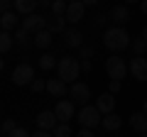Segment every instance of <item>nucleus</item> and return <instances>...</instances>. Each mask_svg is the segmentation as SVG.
<instances>
[{
    "mask_svg": "<svg viewBox=\"0 0 147 137\" xmlns=\"http://www.w3.org/2000/svg\"><path fill=\"white\" fill-rule=\"evenodd\" d=\"M47 91L54 95V98H64V95H69V86L64 83L61 79H47Z\"/></svg>",
    "mask_w": 147,
    "mask_h": 137,
    "instance_id": "obj_14",
    "label": "nucleus"
},
{
    "mask_svg": "<svg viewBox=\"0 0 147 137\" xmlns=\"http://www.w3.org/2000/svg\"><path fill=\"white\" fill-rule=\"evenodd\" d=\"M105 22H108V15H100V12H98V15L93 17V25H96V27H103Z\"/></svg>",
    "mask_w": 147,
    "mask_h": 137,
    "instance_id": "obj_32",
    "label": "nucleus"
},
{
    "mask_svg": "<svg viewBox=\"0 0 147 137\" xmlns=\"http://www.w3.org/2000/svg\"><path fill=\"white\" fill-rule=\"evenodd\" d=\"M140 37H142V39H147V27L142 30V34H140Z\"/></svg>",
    "mask_w": 147,
    "mask_h": 137,
    "instance_id": "obj_41",
    "label": "nucleus"
},
{
    "mask_svg": "<svg viewBox=\"0 0 147 137\" xmlns=\"http://www.w3.org/2000/svg\"><path fill=\"white\" fill-rule=\"evenodd\" d=\"M54 66H59V61L54 59V54H42V56H39V68H42V71H52Z\"/></svg>",
    "mask_w": 147,
    "mask_h": 137,
    "instance_id": "obj_23",
    "label": "nucleus"
},
{
    "mask_svg": "<svg viewBox=\"0 0 147 137\" xmlns=\"http://www.w3.org/2000/svg\"><path fill=\"white\" fill-rule=\"evenodd\" d=\"M103 113L98 110L96 105H84L79 113H76V120H79L81 127H88V130H93V127H98L100 122H103Z\"/></svg>",
    "mask_w": 147,
    "mask_h": 137,
    "instance_id": "obj_4",
    "label": "nucleus"
},
{
    "mask_svg": "<svg viewBox=\"0 0 147 137\" xmlns=\"http://www.w3.org/2000/svg\"><path fill=\"white\" fill-rule=\"evenodd\" d=\"M66 3H74V0H66Z\"/></svg>",
    "mask_w": 147,
    "mask_h": 137,
    "instance_id": "obj_45",
    "label": "nucleus"
},
{
    "mask_svg": "<svg viewBox=\"0 0 147 137\" xmlns=\"http://www.w3.org/2000/svg\"><path fill=\"white\" fill-rule=\"evenodd\" d=\"M84 74L81 71V61L74 56H64L59 59V66H57V79H61L64 83H76V79Z\"/></svg>",
    "mask_w": 147,
    "mask_h": 137,
    "instance_id": "obj_2",
    "label": "nucleus"
},
{
    "mask_svg": "<svg viewBox=\"0 0 147 137\" xmlns=\"http://www.w3.org/2000/svg\"><path fill=\"white\" fill-rule=\"evenodd\" d=\"M17 22H22V20H17L15 12H5V15L0 17V27H3V32H12L17 27Z\"/></svg>",
    "mask_w": 147,
    "mask_h": 137,
    "instance_id": "obj_21",
    "label": "nucleus"
},
{
    "mask_svg": "<svg viewBox=\"0 0 147 137\" xmlns=\"http://www.w3.org/2000/svg\"><path fill=\"white\" fill-rule=\"evenodd\" d=\"M120 88H123V86H120V81H110V86H108V91H110L113 95H115V93H120Z\"/></svg>",
    "mask_w": 147,
    "mask_h": 137,
    "instance_id": "obj_34",
    "label": "nucleus"
},
{
    "mask_svg": "<svg viewBox=\"0 0 147 137\" xmlns=\"http://www.w3.org/2000/svg\"><path fill=\"white\" fill-rule=\"evenodd\" d=\"M39 5V0H15V12H20V15H32L34 12V7Z\"/></svg>",
    "mask_w": 147,
    "mask_h": 137,
    "instance_id": "obj_20",
    "label": "nucleus"
},
{
    "mask_svg": "<svg viewBox=\"0 0 147 137\" xmlns=\"http://www.w3.org/2000/svg\"><path fill=\"white\" fill-rule=\"evenodd\" d=\"M142 113H145V115H147V100H145V103H142Z\"/></svg>",
    "mask_w": 147,
    "mask_h": 137,
    "instance_id": "obj_42",
    "label": "nucleus"
},
{
    "mask_svg": "<svg viewBox=\"0 0 147 137\" xmlns=\"http://www.w3.org/2000/svg\"><path fill=\"white\" fill-rule=\"evenodd\" d=\"M74 105H76V103H74V100H66V98H61L57 103V105H54V113H57V118L61 122H69L74 118Z\"/></svg>",
    "mask_w": 147,
    "mask_h": 137,
    "instance_id": "obj_10",
    "label": "nucleus"
},
{
    "mask_svg": "<svg viewBox=\"0 0 147 137\" xmlns=\"http://www.w3.org/2000/svg\"><path fill=\"white\" fill-rule=\"evenodd\" d=\"M30 88H32V93H42V91H47V81L44 79H34L30 83Z\"/></svg>",
    "mask_w": 147,
    "mask_h": 137,
    "instance_id": "obj_29",
    "label": "nucleus"
},
{
    "mask_svg": "<svg viewBox=\"0 0 147 137\" xmlns=\"http://www.w3.org/2000/svg\"><path fill=\"white\" fill-rule=\"evenodd\" d=\"M12 7H15V0H0V10H3V15H5V12H12Z\"/></svg>",
    "mask_w": 147,
    "mask_h": 137,
    "instance_id": "obj_31",
    "label": "nucleus"
},
{
    "mask_svg": "<svg viewBox=\"0 0 147 137\" xmlns=\"http://www.w3.org/2000/svg\"><path fill=\"white\" fill-rule=\"evenodd\" d=\"M30 32H27V30H22V27H17V30H15V42L17 44H20V47H30Z\"/></svg>",
    "mask_w": 147,
    "mask_h": 137,
    "instance_id": "obj_24",
    "label": "nucleus"
},
{
    "mask_svg": "<svg viewBox=\"0 0 147 137\" xmlns=\"http://www.w3.org/2000/svg\"><path fill=\"white\" fill-rule=\"evenodd\" d=\"M84 12H86L84 0H74V3H69V10H66V22H71V25L81 22V20H84Z\"/></svg>",
    "mask_w": 147,
    "mask_h": 137,
    "instance_id": "obj_11",
    "label": "nucleus"
},
{
    "mask_svg": "<svg viewBox=\"0 0 147 137\" xmlns=\"http://www.w3.org/2000/svg\"><path fill=\"white\" fill-rule=\"evenodd\" d=\"M17 130V125H15V118H5V120H3V135H10V132H15Z\"/></svg>",
    "mask_w": 147,
    "mask_h": 137,
    "instance_id": "obj_28",
    "label": "nucleus"
},
{
    "mask_svg": "<svg viewBox=\"0 0 147 137\" xmlns=\"http://www.w3.org/2000/svg\"><path fill=\"white\" fill-rule=\"evenodd\" d=\"M47 30L52 32V34L66 32V17H64V15H52V17H47Z\"/></svg>",
    "mask_w": 147,
    "mask_h": 137,
    "instance_id": "obj_17",
    "label": "nucleus"
},
{
    "mask_svg": "<svg viewBox=\"0 0 147 137\" xmlns=\"http://www.w3.org/2000/svg\"><path fill=\"white\" fill-rule=\"evenodd\" d=\"M100 125H103L108 132H115V130H120L123 118L118 115V113H108V115H103V122H100Z\"/></svg>",
    "mask_w": 147,
    "mask_h": 137,
    "instance_id": "obj_19",
    "label": "nucleus"
},
{
    "mask_svg": "<svg viewBox=\"0 0 147 137\" xmlns=\"http://www.w3.org/2000/svg\"><path fill=\"white\" fill-rule=\"evenodd\" d=\"M64 42H66V47H74V49H81L84 47V34H81L79 30H66L64 32Z\"/></svg>",
    "mask_w": 147,
    "mask_h": 137,
    "instance_id": "obj_16",
    "label": "nucleus"
},
{
    "mask_svg": "<svg viewBox=\"0 0 147 137\" xmlns=\"http://www.w3.org/2000/svg\"><path fill=\"white\" fill-rule=\"evenodd\" d=\"M52 39H54V34L49 30H39L34 37H32V44H34L37 49H49L52 47Z\"/></svg>",
    "mask_w": 147,
    "mask_h": 137,
    "instance_id": "obj_15",
    "label": "nucleus"
},
{
    "mask_svg": "<svg viewBox=\"0 0 147 137\" xmlns=\"http://www.w3.org/2000/svg\"><path fill=\"white\" fill-rule=\"evenodd\" d=\"M57 113L54 110H42L39 115H37V127L39 130H52L54 132V127H57Z\"/></svg>",
    "mask_w": 147,
    "mask_h": 137,
    "instance_id": "obj_13",
    "label": "nucleus"
},
{
    "mask_svg": "<svg viewBox=\"0 0 147 137\" xmlns=\"http://www.w3.org/2000/svg\"><path fill=\"white\" fill-rule=\"evenodd\" d=\"M125 3H142V0H125Z\"/></svg>",
    "mask_w": 147,
    "mask_h": 137,
    "instance_id": "obj_43",
    "label": "nucleus"
},
{
    "mask_svg": "<svg viewBox=\"0 0 147 137\" xmlns=\"http://www.w3.org/2000/svg\"><path fill=\"white\" fill-rule=\"evenodd\" d=\"M10 81L15 86H30L32 81H34V68H32L30 64H17V66L12 68V74H10Z\"/></svg>",
    "mask_w": 147,
    "mask_h": 137,
    "instance_id": "obj_5",
    "label": "nucleus"
},
{
    "mask_svg": "<svg viewBox=\"0 0 147 137\" xmlns=\"http://www.w3.org/2000/svg\"><path fill=\"white\" fill-rule=\"evenodd\" d=\"M108 20L113 22V27H123V25L130 22V10L125 5H113L108 12Z\"/></svg>",
    "mask_w": 147,
    "mask_h": 137,
    "instance_id": "obj_8",
    "label": "nucleus"
},
{
    "mask_svg": "<svg viewBox=\"0 0 147 137\" xmlns=\"http://www.w3.org/2000/svg\"><path fill=\"white\" fill-rule=\"evenodd\" d=\"M132 52H135V56H145V52H147V39L135 37V39H132Z\"/></svg>",
    "mask_w": 147,
    "mask_h": 137,
    "instance_id": "obj_25",
    "label": "nucleus"
},
{
    "mask_svg": "<svg viewBox=\"0 0 147 137\" xmlns=\"http://www.w3.org/2000/svg\"><path fill=\"white\" fill-rule=\"evenodd\" d=\"M96 108H98L103 115H108V113H115V95L110 93H100L98 98H96Z\"/></svg>",
    "mask_w": 147,
    "mask_h": 137,
    "instance_id": "obj_12",
    "label": "nucleus"
},
{
    "mask_svg": "<svg viewBox=\"0 0 147 137\" xmlns=\"http://www.w3.org/2000/svg\"><path fill=\"white\" fill-rule=\"evenodd\" d=\"M20 27L22 30H27L30 34H37L39 30H47V17H42V15H27V17H22V22H20Z\"/></svg>",
    "mask_w": 147,
    "mask_h": 137,
    "instance_id": "obj_7",
    "label": "nucleus"
},
{
    "mask_svg": "<svg viewBox=\"0 0 147 137\" xmlns=\"http://www.w3.org/2000/svg\"><path fill=\"white\" fill-rule=\"evenodd\" d=\"M103 44L105 49H110V52H123V49L130 47V34L125 32V27H108V30L103 32Z\"/></svg>",
    "mask_w": 147,
    "mask_h": 137,
    "instance_id": "obj_1",
    "label": "nucleus"
},
{
    "mask_svg": "<svg viewBox=\"0 0 147 137\" xmlns=\"http://www.w3.org/2000/svg\"><path fill=\"white\" fill-rule=\"evenodd\" d=\"M127 68H130V74H132V79H135V81H147V59L145 56L130 59Z\"/></svg>",
    "mask_w": 147,
    "mask_h": 137,
    "instance_id": "obj_9",
    "label": "nucleus"
},
{
    "mask_svg": "<svg viewBox=\"0 0 147 137\" xmlns=\"http://www.w3.org/2000/svg\"><path fill=\"white\" fill-rule=\"evenodd\" d=\"M74 137H93V130H88V127H81V130L76 132Z\"/></svg>",
    "mask_w": 147,
    "mask_h": 137,
    "instance_id": "obj_35",
    "label": "nucleus"
},
{
    "mask_svg": "<svg viewBox=\"0 0 147 137\" xmlns=\"http://www.w3.org/2000/svg\"><path fill=\"white\" fill-rule=\"evenodd\" d=\"M52 3L54 0H39V7H49V10H52Z\"/></svg>",
    "mask_w": 147,
    "mask_h": 137,
    "instance_id": "obj_38",
    "label": "nucleus"
},
{
    "mask_svg": "<svg viewBox=\"0 0 147 137\" xmlns=\"http://www.w3.org/2000/svg\"><path fill=\"white\" fill-rule=\"evenodd\" d=\"M140 137H147V132H145V135H140Z\"/></svg>",
    "mask_w": 147,
    "mask_h": 137,
    "instance_id": "obj_44",
    "label": "nucleus"
},
{
    "mask_svg": "<svg viewBox=\"0 0 147 137\" xmlns=\"http://www.w3.org/2000/svg\"><path fill=\"white\" fill-rule=\"evenodd\" d=\"M140 7H142V12L147 15V0H142V3H140Z\"/></svg>",
    "mask_w": 147,
    "mask_h": 137,
    "instance_id": "obj_40",
    "label": "nucleus"
},
{
    "mask_svg": "<svg viewBox=\"0 0 147 137\" xmlns=\"http://www.w3.org/2000/svg\"><path fill=\"white\" fill-rule=\"evenodd\" d=\"M91 59H84V61H81V71H84V74H91Z\"/></svg>",
    "mask_w": 147,
    "mask_h": 137,
    "instance_id": "obj_36",
    "label": "nucleus"
},
{
    "mask_svg": "<svg viewBox=\"0 0 147 137\" xmlns=\"http://www.w3.org/2000/svg\"><path fill=\"white\" fill-rule=\"evenodd\" d=\"M127 71H130V68H127V64H125V59H123V56L110 54V56L105 59V74H108L110 81H123Z\"/></svg>",
    "mask_w": 147,
    "mask_h": 137,
    "instance_id": "obj_3",
    "label": "nucleus"
},
{
    "mask_svg": "<svg viewBox=\"0 0 147 137\" xmlns=\"http://www.w3.org/2000/svg\"><path fill=\"white\" fill-rule=\"evenodd\" d=\"M32 137H54V132H49V130H37Z\"/></svg>",
    "mask_w": 147,
    "mask_h": 137,
    "instance_id": "obj_37",
    "label": "nucleus"
},
{
    "mask_svg": "<svg viewBox=\"0 0 147 137\" xmlns=\"http://www.w3.org/2000/svg\"><path fill=\"white\" fill-rule=\"evenodd\" d=\"M69 95H71L74 103L79 105H88V98H91V88L84 83V81H76V83L69 86Z\"/></svg>",
    "mask_w": 147,
    "mask_h": 137,
    "instance_id": "obj_6",
    "label": "nucleus"
},
{
    "mask_svg": "<svg viewBox=\"0 0 147 137\" xmlns=\"http://www.w3.org/2000/svg\"><path fill=\"white\" fill-rule=\"evenodd\" d=\"M12 44H15V34H12V32H3V34H0V52L7 54L12 49Z\"/></svg>",
    "mask_w": 147,
    "mask_h": 137,
    "instance_id": "obj_22",
    "label": "nucleus"
},
{
    "mask_svg": "<svg viewBox=\"0 0 147 137\" xmlns=\"http://www.w3.org/2000/svg\"><path fill=\"white\" fill-rule=\"evenodd\" d=\"M130 127L135 132H140V135H145L147 132V115L145 113H132L130 115Z\"/></svg>",
    "mask_w": 147,
    "mask_h": 137,
    "instance_id": "obj_18",
    "label": "nucleus"
},
{
    "mask_svg": "<svg viewBox=\"0 0 147 137\" xmlns=\"http://www.w3.org/2000/svg\"><path fill=\"white\" fill-rule=\"evenodd\" d=\"M93 52H96V47H88V44H84V47L79 49V59L84 61V59H91L93 56Z\"/></svg>",
    "mask_w": 147,
    "mask_h": 137,
    "instance_id": "obj_30",
    "label": "nucleus"
},
{
    "mask_svg": "<svg viewBox=\"0 0 147 137\" xmlns=\"http://www.w3.org/2000/svg\"><path fill=\"white\" fill-rule=\"evenodd\" d=\"M54 137H71V127H69V122H59V125L54 127Z\"/></svg>",
    "mask_w": 147,
    "mask_h": 137,
    "instance_id": "obj_27",
    "label": "nucleus"
},
{
    "mask_svg": "<svg viewBox=\"0 0 147 137\" xmlns=\"http://www.w3.org/2000/svg\"><path fill=\"white\" fill-rule=\"evenodd\" d=\"M66 10H69L66 0H54V3H52V15H64V17H66Z\"/></svg>",
    "mask_w": 147,
    "mask_h": 137,
    "instance_id": "obj_26",
    "label": "nucleus"
},
{
    "mask_svg": "<svg viewBox=\"0 0 147 137\" xmlns=\"http://www.w3.org/2000/svg\"><path fill=\"white\" fill-rule=\"evenodd\" d=\"M96 3H98V0H84V5H86V7H93Z\"/></svg>",
    "mask_w": 147,
    "mask_h": 137,
    "instance_id": "obj_39",
    "label": "nucleus"
},
{
    "mask_svg": "<svg viewBox=\"0 0 147 137\" xmlns=\"http://www.w3.org/2000/svg\"><path fill=\"white\" fill-rule=\"evenodd\" d=\"M7 137H32V135L25 130V127H17V130H15V132H10Z\"/></svg>",
    "mask_w": 147,
    "mask_h": 137,
    "instance_id": "obj_33",
    "label": "nucleus"
}]
</instances>
